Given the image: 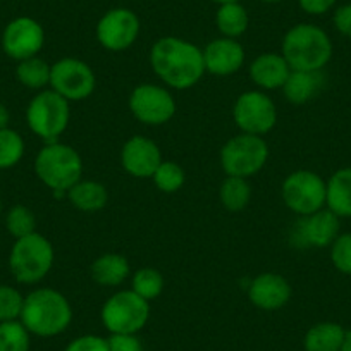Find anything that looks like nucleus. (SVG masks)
I'll list each match as a JSON object with an SVG mask.
<instances>
[{
    "mask_svg": "<svg viewBox=\"0 0 351 351\" xmlns=\"http://www.w3.org/2000/svg\"><path fill=\"white\" fill-rule=\"evenodd\" d=\"M150 66L158 80L176 90H188L207 73L204 50L178 36H162L152 45Z\"/></svg>",
    "mask_w": 351,
    "mask_h": 351,
    "instance_id": "1",
    "label": "nucleus"
},
{
    "mask_svg": "<svg viewBox=\"0 0 351 351\" xmlns=\"http://www.w3.org/2000/svg\"><path fill=\"white\" fill-rule=\"evenodd\" d=\"M19 320L29 330V334L38 337H53L69 327L73 320V308L62 293L50 288H38L25 296Z\"/></svg>",
    "mask_w": 351,
    "mask_h": 351,
    "instance_id": "2",
    "label": "nucleus"
},
{
    "mask_svg": "<svg viewBox=\"0 0 351 351\" xmlns=\"http://www.w3.org/2000/svg\"><path fill=\"white\" fill-rule=\"evenodd\" d=\"M332 40L326 29L312 23H300L286 32L281 53L291 71H324L332 59Z\"/></svg>",
    "mask_w": 351,
    "mask_h": 351,
    "instance_id": "3",
    "label": "nucleus"
},
{
    "mask_svg": "<svg viewBox=\"0 0 351 351\" xmlns=\"http://www.w3.org/2000/svg\"><path fill=\"white\" fill-rule=\"evenodd\" d=\"M35 174L56 197H62L77 181H81L83 160L73 147L52 141L36 155Z\"/></svg>",
    "mask_w": 351,
    "mask_h": 351,
    "instance_id": "4",
    "label": "nucleus"
},
{
    "mask_svg": "<svg viewBox=\"0 0 351 351\" xmlns=\"http://www.w3.org/2000/svg\"><path fill=\"white\" fill-rule=\"evenodd\" d=\"M53 246L40 232L16 239L9 255V269L12 278L21 285H36L52 271Z\"/></svg>",
    "mask_w": 351,
    "mask_h": 351,
    "instance_id": "5",
    "label": "nucleus"
},
{
    "mask_svg": "<svg viewBox=\"0 0 351 351\" xmlns=\"http://www.w3.org/2000/svg\"><path fill=\"white\" fill-rule=\"evenodd\" d=\"M69 102L53 90H42L36 93L26 109L28 128L47 143L59 140L69 126Z\"/></svg>",
    "mask_w": 351,
    "mask_h": 351,
    "instance_id": "6",
    "label": "nucleus"
},
{
    "mask_svg": "<svg viewBox=\"0 0 351 351\" xmlns=\"http://www.w3.org/2000/svg\"><path fill=\"white\" fill-rule=\"evenodd\" d=\"M269 158V145L262 136L241 133L224 143L221 150V164L228 176L252 178L263 169Z\"/></svg>",
    "mask_w": 351,
    "mask_h": 351,
    "instance_id": "7",
    "label": "nucleus"
},
{
    "mask_svg": "<svg viewBox=\"0 0 351 351\" xmlns=\"http://www.w3.org/2000/svg\"><path fill=\"white\" fill-rule=\"evenodd\" d=\"M100 317L110 334H138L150 319V305L133 289H124L104 303Z\"/></svg>",
    "mask_w": 351,
    "mask_h": 351,
    "instance_id": "8",
    "label": "nucleus"
},
{
    "mask_svg": "<svg viewBox=\"0 0 351 351\" xmlns=\"http://www.w3.org/2000/svg\"><path fill=\"white\" fill-rule=\"evenodd\" d=\"M281 195L289 210L298 214L300 217H305L326 207L327 181H324L317 172L302 169L291 172L286 178Z\"/></svg>",
    "mask_w": 351,
    "mask_h": 351,
    "instance_id": "9",
    "label": "nucleus"
},
{
    "mask_svg": "<svg viewBox=\"0 0 351 351\" xmlns=\"http://www.w3.org/2000/svg\"><path fill=\"white\" fill-rule=\"evenodd\" d=\"M232 119L241 133L263 136L274 130L278 123V109L267 93L262 90H250L236 99Z\"/></svg>",
    "mask_w": 351,
    "mask_h": 351,
    "instance_id": "10",
    "label": "nucleus"
},
{
    "mask_svg": "<svg viewBox=\"0 0 351 351\" xmlns=\"http://www.w3.org/2000/svg\"><path fill=\"white\" fill-rule=\"evenodd\" d=\"M50 86L67 102H77V100H84L93 95L97 77L92 67L84 60L64 57L52 64Z\"/></svg>",
    "mask_w": 351,
    "mask_h": 351,
    "instance_id": "11",
    "label": "nucleus"
},
{
    "mask_svg": "<svg viewBox=\"0 0 351 351\" xmlns=\"http://www.w3.org/2000/svg\"><path fill=\"white\" fill-rule=\"evenodd\" d=\"M130 110L147 126H162L174 117L176 100L167 88L143 83L131 92Z\"/></svg>",
    "mask_w": 351,
    "mask_h": 351,
    "instance_id": "12",
    "label": "nucleus"
},
{
    "mask_svg": "<svg viewBox=\"0 0 351 351\" xmlns=\"http://www.w3.org/2000/svg\"><path fill=\"white\" fill-rule=\"evenodd\" d=\"M140 18L131 9L116 8L107 11L97 23V40L109 52L128 50L140 36Z\"/></svg>",
    "mask_w": 351,
    "mask_h": 351,
    "instance_id": "13",
    "label": "nucleus"
},
{
    "mask_svg": "<svg viewBox=\"0 0 351 351\" xmlns=\"http://www.w3.org/2000/svg\"><path fill=\"white\" fill-rule=\"evenodd\" d=\"M45 45V32L36 19L21 16L8 23L2 33V49L14 60L36 57Z\"/></svg>",
    "mask_w": 351,
    "mask_h": 351,
    "instance_id": "14",
    "label": "nucleus"
},
{
    "mask_svg": "<svg viewBox=\"0 0 351 351\" xmlns=\"http://www.w3.org/2000/svg\"><path fill=\"white\" fill-rule=\"evenodd\" d=\"M341 234V219L327 207L305 215L293 229V245L298 248H329Z\"/></svg>",
    "mask_w": 351,
    "mask_h": 351,
    "instance_id": "15",
    "label": "nucleus"
},
{
    "mask_svg": "<svg viewBox=\"0 0 351 351\" xmlns=\"http://www.w3.org/2000/svg\"><path fill=\"white\" fill-rule=\"evenodd\" d=\"M162 162L158 145L147 136H133L121 148V164L124 171L138 180L152 178Z\"/></svg>",
    "mask_w": 351,
    "mask_h": 351,
    "instance_id": "16",
    "label": "nucleus"
},
{
    "mask_svg": "<svg viewBox=\"0 0 351 351\" xmlns=\"http://www.w3.org/2000/svg\"><path fill=\"white\" fill-rule=\"evenodd\" d=\"M248 298L256 308L274 312L289 302L291 286L288 279L278 272H263L250 282Z\"/></svg>",
    "mask_w": 351,
    "mask_h": 351,
    "instance_id": "17",
    "label": "nucleus"
},
{
    "mask_svg": "<svg viewBox=\"0 0 351 351\" xmlns=\"http://www.w3.org/2000/svg\"><path fill=\"white\" fill-rule=\"evenodd\" d=\"M204 62L207 73L229 76L238 73L245 64V49L236 38H215L204 49Z\"/></svg>",
    "mask_w": 351,
    "mask_h": 351,
    "instance_id": "18",
    "label": "nucleus"
},
{
    "mask_svg": "<svg viewBox=\"0 0 351 351\" xmlns=\"http://www.w3.org/2000/svg\"><path fill=\"white\" fill-rule=\"evenodd\" d=\"M291 67L282 53H262L250 64V77L260 90H279L285 86Z\"/></svg>",
    "mask_w": 351,
    "mask_h": 351,
    "instance_id": "19",
    "label": "nucleus"
},
{
    "mask_svg": "<svg viewBox=\"0 0 351 351\" xmlns=\"http://www.w3.org/2000/svg\"><path fill=\"white\" fill-rule=\"evenodd\" d=\"M326 76L322 71H291L281 88L282 95L293 106H303L322 92Z\"/></svg>",
    "mask_w": 351,
    "mask_h": 351,
    "instance_id": "20",
    "label": "nucleus"
},
{
    "mask_svg": "<svg viewBox=\"0 0 351 351\" xmlns=\"http://www.w3.org/2000/svg\"><path fill=\"white\" fill-rule=\"evenodd\" d=\"M130 272V262L121 253H104L92 263V269H90L93 281L106 288L123 285Z\"/></svg>",
    "mask_w": 351,
    "mask_h": 351,
    "instance_id": "21",
    "label": "nucleus"
},
{
    "mask_svg": "<svg viewBox=\"0 0 351 351\" xmlns=\"http://www.w3.org/2000/svg\"><path fill=\"white\" fill-rule=\"evenodd\" d=\"M339 219L351 217V167L334 172L327 181V204Z\"/></svg>",
    "mask_w": 351,
    "mask_h": 351,
    "instance_id": "22",
    "label": "nucleus"
},
{
    "mask_svg": "<svg viewBox=\"0 0 351 351\" xmlns=\"http://www.w3.org/2000/svg\"><path fill=\"white\" fill-rule=\"evenodd\" d=\"M346 330L341 324L319 322L310 327L303 339L305 351H341Z\"/></svg>",
    "mask_w": 351,
    "mask_h": 351,
    "instance_id": "23",
    "label": "nucleus"
},
{
    "mask_svg": "<svg viewBox=\"0 0 351 351\" xmlns=\"http://www.w3.org/2000/svg\"><path fill=\"white\" fill-rule=\"evenodd\" d=\"M67 198L74 208L81 212L102 210L109 202V191L99 181H77L69 191Z\"/></svg>",
    "mask_w": 351,
    "mask_h": 351,
    "instance_id": "24",
    "label": "nucleus"
},
{
    "mask_svg": "<svg viewBox=\"0 0 351 351\" xmlns=\"http://www.w3.org/2000/svg\"><path fill=\"white\" fill-rule=\"evenodd\" d=\"M215 25L222 36L238 38V36L245 35L250 26L248 11L239 2L219 5L217 12H215Z\"/></svg>",
    "mask_w": 351,
    "mask_h": 351,
    "instance_id": "25",
    "label": "nucleus"
},
{
    "mask_svg": "<svg viewBox=\"0 0 351 351\" xmlns=\"http://www.w3.org/2000/svg\"><path fill=\"white\" fill-rule=\"evenodd\" d=\"M219 198L226 210L239 212L248 207L250 200H252V186L245 178L228 176L221 184Z\"/></svg>",
    "mask_w": 351,
    "mask_h": 351,
    "instance_id": "26",
    "label": "nucleus"
},
{
    "mask_svg": "<svg viewBox=\"0 0 351 351\" xmlns=\"http://www.w3.org/2000/svg\"><path fill=\"white\" fill-rule=\"evenodd\" d=\"M50 71H52V66L45 59H40L36 56L19 60L16 67V77L23 86L29 90H43L47 84H50Z\"/></svg>",
    "mask_w": 351,
    "mask_h": 351,
    "instance_id": "27",
    "label": "nucleus"
},
{
    "mask_svg": "<svg viewBox=\"0 0 351 351\" xmlns=\"http://www.w3.org/2000/svg\"><path fill=\"white\" fill-rule=\"evenodd\" d=\"M131 289L138 296H141V298L150 303L152 300L160 296V293L164 291V278H162V274L157 269L141 267L133 274Z\"/></svg>",
    "mask_w": 351,
    "mask_h": 351,
    "instance_id": "28",
    "label": "nucleus"
},
{
    "mask_svg": "<svg viewBox=\"0 0 351 351\" xmlns=\"http://www.w3.org/2000/svg\"><path fill=\"white\" fill-rule=\"evenodd\" d=\"M152 180H154L157 190H160L162 193H176L184 186L186 174L178 162L162 160L157 171L152 176Z\"/></svg>",
    "mask_w": 351,
    "mask_h": 351,
    "instance_id": "29",
    "label": "nucleus"
},
{
    "mask_svg": "<svg viewBox=\"0 0 351 351\" xmlns=\"http://www.w3.org/2000/svg\"><path fill=\"white\" fill-rule=\"evenodd\" d=\"M29 336L21 320L0 322V351H29Z\"/></svg>",
    "mask_w": 351,
    "mask_h": 351,
    "instance_id": "30",
    "label": "nucleus"
},
{
    "mask_svg": "<svg viewBox=\"0 0 351 351\" xmlns=\"http://www.w3.org/2000/svg\"><path fill=\"white\" fill-rule=\"evenodd\" d=\"M25 140L18 131L0 130V169H11L21 162L25 155Z\"/></svg>",
    "mask_w": 351,
    "mask_h": 351,
    "instance_id": "31",
    "label": "nucleus"
},
{
    "mask_svg": "<svg viewBox=\"0 0 351 351\" xmlns=\"http://www.w3.org/2000/svg\"><path fill=\"white\" fill-rule=\"evenodd\" d=\"M5 229L16 239L36 232V217L32 208L25 205H14L9 208L5 214Z\"/></svg>",
    "mask_w": 351,
    "mask_h": 351,
    "instance_id": "32",
    "label": "nucleus"
},
{
    "mask_svg": "<svg viewBox=\"0 0 351 351\" xmlns=\"http://www.w3.org/2000/svg\"><path fill=\"white\" fill-rule=\"evenodd\" d=\"M25 303V296L16 288L8 285H0V322L19 320Z\"/></svg>",
    "mask_w": 351,
    "mask_h": 351,
    "instance_id": "33",
    "label": "nucleus"
},
{
    "mask_svg": "<svg viewBox=\"0 0 351 351\" xmlns=\"http://www.w3.org/2000/svg\"><path fill=\"white\" fill-rule=\"evenodd\" d=\"M330 248V262L344 276H351V232H341Z\"/></svg>",
    "mask_w": 351,
    "mask_h": 351,
    "instance_id": "34",
    "label": "nucleus"
},
{
    "mask_svg": "<svg viewBox=\"0 0 351 351\" xmlns=\"http://www.w3.org/2000/svg\"><path fill=\"white\" fill-rule=\"evenodd\" d=\"M64 351H110V350L106 337L86 334V336H80L76 337V339L71 341Z\"/></svg>",
    "mask_w": 351,
    "mask_h": 351,
    "instance_id": "35",
    "label": "nucleus"
},
{
    "mask_svg": "<svg viewBox=\"0 0 351 351\" xmlns=\"http://www.w3.org/2000/svg\"><path fill=\"white\" fill-rule=\"evenodd\" d=\"M107 343L110 351H143V344L136 334H110Z\"/></svg>",
    "mask_w": 351,
    "mask_h": 351,
    "instance_id": "36",
    "label": "nucleus"
},
{
    "mask_svg": "<svg viewBox=\"0 0 351 351\" xmlns=\"http://www.w3.org/2000/svg\"><path fill=\"white\" fill-rule=\"evenodd\" d=\"M332 23L334 28H336L341 35L351 40V4L339 5V8L334 11Z\"/></svg>",
    "mask_w": 351,
    "mask_h": 351,
    "instance_id": "37",
    "label": "nucleus"
},
{
    "mask_svg": "<svg viewBox=\"0 0 351 351\" xmlns=\"http://www.w3.org/2000/svg\"><path fill=\"white\" fill-rule=\"evenodd\" d=\"M337 0H298L300 8L310 16H322L336 5Z\"/></svg>",
    "mask_w": 351,
    "mask_h": 351,
    "instance_id": "38",
    "label": "nucleus"
},
{
    "mask_svg": "<svg viewBox=\"0 0 351 351\" xmlns=\"http://www.w3.org/2000/svg\"><path fill=\"white\" fill-rule=\"evenodd\" d=\"M9 123H11V112L4 104H0V130L9 128Z\"/></svg>",
    "mask_w": 351,
    "mask_h": 351,
    "instance_id": "39",
    "label": "nucleus"
},
{
    "mask_svg": "<svg viewBox=\"0 0 351 351\" xmlns=\"http://www.w3.org/2000/svg\"><path fill=\"white\" fill-rule=\"evenodd\" d=\"M341 351H351V330H346V337H344V343Z\"/></svg>",
    "mask_w": 351,
    "mask_h": 351,
    "instance_id": "40",
    "label": "nucleus"
},
{
    "mask_svg": "<svg viewBox=\"0 0 351 351\" xmlns=\"http://www.w3.org/2000/svg\"><path fill=\"white\" fill-rule=\"evenodd\" d=\"M212 2L222 5V4H231V2H239V0H212Z\"/></svg>",
    "mask_w": 351,
    "mask_h": 351,
    "instance_id": "41",
    "label": "nucleus"
},
{
    "mask_svg": "<svg viewBox=\"0 0 351 351\" xmlns=\"http://www.w3.org/2000/svg\"><path fill=\"white\" fill-rule=\"evenodd\" d=\"M262 2H267V4H278L281 0H262Z\"/></svg>",
    "mask_w": 351,
    "mask_h": 351,
    "instance_id": "42",
    "label": "nucleus"
},
{
    "mask_svg": "<svg viewBox=\"0 0 351 351\" xmlns=\"http://www.w3.org/2000/svg\"><path fill=\"white\" fill-rule=\"evenodd\" d=\"M0 214H2V200H0Z\"/></svg>",
    "mask_w": 351,
    "mask_h": 351,
    "instance_id": "43",
    "label": "nucleus"
}]
</instances>
